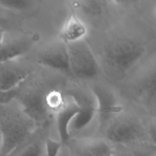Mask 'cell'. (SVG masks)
Returning a JSON list of instances; mask_svg holds the SVG:
<instances>
[{"label": "cell", "instance_id": "cell-22", "mask_svg": "<svg viewBox=\"0 0 156 156\" xmlns=\"http://www.w3.org/2000/svg\"><path fill=\"white\" fill-rule=\"evenodd\" d=\"M5 33V29L2 27H0V49L1 48V45H2V40H3Z\"/></svg>", "mask_w": 156, "mask_h": 156}, {"label": "cell", "instance_id": "cell-11", "mask_svg": "<svg viewBox=\"0 0 156 156\" xmlns=\"http://www.w3.org/2000/svg\"><path fill=\"white\" fill-rule=\"evenodd\" d=\"M74 93V92H73ZM80 104V109L69 126L71 137L87 127L96 116V104L88 97L74 93Z\"/></svg>", "mask_w": 156, "mask_h": 156}, {"label": "cell", "instance_id": "cell-13", "mask_svg": "<svg viewBox=\"0 0 156 156\" xmlns=\"http://www.w3.org/2000/svg\"><path fill=\"white\" fill-rule=\"evenodd\" d=\"M113 148L116 156H156V144L148 141L116 146Z\"/></svg>", "mask_w": 156, "mask_h": 156}, {"label": "cell", "instance_id": "cell-1", "mask_svg": "<svg viewBox=\"0 0 156 156\" xmlns=\"http://www.w3.org/2000/svg\"><path fill=\"white\" fill-rule=\"evenodd\" d=\"M36 124L14 99L0 104V156H8L37 130Z\"/></svg>", "mask_w": 156, "mask_h": 156}, {"label": "cell", "instance_id": "cell-9", "mask_svg": "<svg viewBox=\"0 0 156 156\" xmlns=\"http://www.w3.org/2000/svg\"><path fill=\"white\" fill-rule=\"evenodd\" d=\"M37 62L46 68L71 75L66 45L60 41L43 50L38 56Z\"/></svg>", "mask_w": 156, "mask_h": 156}, {"label": "cell", "instance_id": "cell-21", "mask_svg": "<svg viewBox=\"0 0 156 156\" xmlns=\"http://www.w3.org/2000/svg\"><path fill=\"white\" fill-rule=\"evenodd\" d=\"M16 91V89L13 91L4 93H0V104L6 102L7 101L11 100L12 99H14V97L15 96Z\"/></svg>", "mask_w": 156, "mask_h": 156}, {"label": "cell", "instance_id": "cell-2", "mask_svg": "<svg viewBox=\"0 0 156 156\" xmlns=\"http://www.w3.org/2000/svg\"><path fill=\"white\" fill-rule=\"evenodd\" d=\"M144 46L138 40L129 37H118L108 41L102 52L105 67L118 76L131 70L142 58Z\"/></svg>", "mask_w": 156, "mask_h": 156}, {"label": "cell", "instance_id": "cell-20", "mask_svg": "<svg viewBox=\"0 0 156 156\" xmlns=\"http://www.w3.org/2000/svg\"><path fill=\"white\" fill-rule=\"evenodd\" d=\"M147 141L154 144H155L156 136V127L155 122L150 123L147 127L145 129Z\"/></svg>", "mask_w": 156, "mask_h": 156}, {"label": "cell", "instance_id": "cell-3", "mask_svg": "<svg viewBox=\"0 0 156 156\" xmlns=\"http://www.w3.org/2000/svg\"><path fill=\"white\" fill-rule=\"evenodd\" d=\"M66 45L71 75L80 80H93L98 77L100 67L91 48L85 39Z\"/></svg>", "mask_w": 156, "mask_h": 156}, {"label": "cell", "instance_id": "cell-5", "mask_svg": "<svg viewBox=\"0 0 156 156\" xmlns=\"http://www.w3.org/2000/svg\"><path fill=\"white\" fill-rule=\"evenodd\" d=\"M91 92L96 104L99 129L104 130L113 119L122 113L124 107L113 93L101 85H94Z\"/></svg>", "mask_w": 156, "mask_h": 156}, {"label": "cell", "instance_id": "cell-18", "mask_svg": "<svg viewBox=\"0 0 156 156\" xmlns=\"http://www.w3.org/2000/svg\"><path fill=\"white\" fill-rule=\"evenodd\" d=\"M33 4L31 0H0V8L12 12H24L30 9Z\"/></svg>", "mask_w": 156, "mask_h": 156}, {"label": "cell", "instance_id": "cell-15", "mask_svg": "<svg viewBox=\"0 0 156 156\" xmlns=\"http://www.w3.org/2000/svg\"><path fill=\"white\" fill-rule=\"evenodd\" d=\"M139 88L141 96L146 101L154 103L156 96V76L155 68L150 69L143 76Z\"/></svg>", "mask_w": 156, "mask_h": 156}, {"label": "cell", "instance_id": "cell-4", "mask_svg": "<svg viewBox=\"0 0 156 156\" xmlns=\"http://www.w3.org/2000/svg\"><path fill=\"white\" fill-rule=\"evenodd\" d=\"M104 130V139L113 146L148 141L146 130L143 126L134 119L121 114L113 119Z\"/></svg>", "mask_w": 156, "mask_h": 156}, {"label": "cell", "instance_id": "cell-16", "mask_svg": "<svg viewBox=\"0 0 156 156\" xmlns=\"http://www.w3.org/2000/svg\"><path fill=\"white\" fill-rule=\"evenodd\" d=\"M109 1L105 0H86L73 2V6L78 7L87 16L98 17L104 13Z\"/></svg>", "mask_w": 156, "mask_h": 156}, {"label": "cell", "instance_id": "cell-17", "mask_svg": "<svg viewBox=\"0 0 156 156\" xmlns=\"http://www.w3.org/2000/svg\"><path fill=\"white\" fill-rule=\"evenodd\" d=\"M66 94L57 89H52L44 93L43 99L48 112L55 115L63 107L66 102Z\"/></svg>", "mask_w": 156, "mask_h": 156}, {"label": "cell", "instance_id": "cell-6", "mask_svg": "<svg viewBox=\"0 0 156 156\" xmlns=\"http://www.w3.org/2000/svg\"><path fill=\"white\" fill-rule=\"evenodd\" d=\"M20 58L0 62V93L15 90L30 77V69L21 63Z\"/></svg>", "mask_w": 156, "mask_h": 156}, {"label": "cell", "instance_id": "cell-10", "mask_svg": "<svg viewBox=\"0 0 156 156\" xmlns=\"http://www.w3.org/2000/svg\"><path fill=\"white\" fill-rule=\"evenodd\" d=\"M66 102L63 107L55 114L56 126L63 146L66 145L71 138L69 132V126L73 118L80 109V104L75 94H66Z\"/></svg>", "mask_w": 156, "mask_h": 156}, {"label": "cell", "instance_id": "cell-7", "mask_svg": "<svg viewBox=\"0 0 156 156\" xmlns=\"http://www.w3.org/2000/svg\"><path fill=\"white\" fill-rule=\"evenodd\" d=\"M44 94L36 90L22 91L16 89L14 99L20 105L23 112L36 124L44 125L47 122L49 113L47 110L43 99Z\"/></svg>", "mask_w": 156, "mask_h": 156}, {"label": "cell", "instance_id": "cell-23", "mask_svg": "<svg viewBox=\"0 0 156 156\" xmlns=\"http://www.w3.org/2000/svg\"><path fill=\"white\" fill-rule=\"evenodd\" d=\"M1 147H2V139H1V135L0 133V154H1Z\"/></svg>", "mask_w": 156, "mask_h": 156}, {"label": "cell", "instance_id": "cell-19", "mask_svg": "<svg viewBox=\"0 0 156 156\" xmlns=\"http://www.w3.org/2000/svg\"><path fill=\"white\" fill-rule=\"evenodd\" d=\"M62 146L60 141L46 137L44 141V156H57Z\"/></svg>", "mask_w": 156, "mask_h": 156}, {"label": "cell", "instance_id": "cell-12", "mask_svg": "<svg viewBox=\"0 0 156 156\" xmlns=\"http://www.w3.org/2000/svg\"><path fill=\"white\" fill-rule=\"evenodd\" d=\"M87 33V25L72 10L60 30L57 38L60 42L68 44L83 40Z\"/></svg>", "mask_w": 156, "mask_h": 156}, {"label": "cell", "instance_id": "cell-8", "mask_svg": "<svg viewBox=\"0 0 156 156\" xmlns=\"http://www.w3.org/2000/svg\"><path fill=\"white\" fill-rule=\"evenodd\" d=\"M69 156H116L113 146L104 138H71Z\"/></svg>", "mask_w": 156, "mask_h": 156}, {"label": "cell", "instance_id": "cell-14", "mask_svg": "<svg viewBox=\"0 0 156 156\" xmlns=\"http://www.w3.org/2000/svg\"><path fill=\"white\" fill-rule=\"evenodd\" d=\"M36 132L8 156H44V141Z\"/></svg>", "mask_w": 156, "mask_h": 156}]
</instances>
